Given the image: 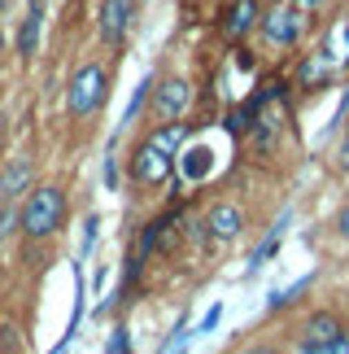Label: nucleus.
<instances>
[{
    "mask_svg": "<svg viewBox=\"0 0 349 354\" xmlns=\"http://www.w3.org/2000/svg\"><path fill=\"white\" fill-rule=\"evenodd\" d=\"M149 88H153V79H144V84L136 88V97H131V105H127V114H123V122H131L140 114V105H144V97H149Z\"/></svg>",
    "mask_w": 349,
    "mask_h": 354,
    "instance_id": "14",
    "label": "nucleus"
},
{
    "mask_svg": "<svg viewBox=\"0 0 349 354\" xmlns=\"http://www.w3.org/2000/svg\"><path fill=\"white\" fill-rule=\"evenodd\" d=\"M105 184L118 188V162H114V158H105Z\"/></svg>",
    "mask_w": 349,
    "mask_h": 354,
    "instance_id": "19",
    "label": "nucleus"
},
{
    "mask_svg": "<svg viewBox=\"0 0 349 354\" xmlns=\"http://www.w3.org/2000/svg\"><path fill=\"white\" fill-rule=\"evenodd\" d=\"M297 5H301V9H315V5H319V0H297Z\"/></svg>",
    "mask_w": 349,
    "mask_h": 354,
    "instance_id": "22",
    "label": "nucleus"
},
{
    "mask_svg": "<svg viewBox=\"0 0 349 354\" xmlns=\"http://www.w3.org/2000/svg\"><path fill=\"white\" fill-rule=\"evenodd\" d=\"M210 158H214V153H210V149H206V145H197V149H188V153L179 158V162H183V175H188V180H197V184H201V180H206V175H210V167H214V162H210Z\"/></svg>",
    "mask_w": 349,
    "mask_h": 354,
    "instance_id": "12",
    "label": "nucleus"
},
{
    "mask_svg": "<svg viewBox=\"0 0 349 354\" xmlns=\"http://www.w3.org/2000/svg\"><path fill=\"white\" fill-rule=\"evenodd\" d=\"M131 13H136V5H131V0H105V5H101V39H105V44L118 48V44L127 39Z\"/></svg>",
    "mask_w": 349,
    "mask_h": 354,
    "instance_id": "4",
    "label": "nucleus"
},
{
    "mask_svg": "<svg viewBox=\"0 0 349 354\" xmlns=\"http://www.w3.org/2000/svg\"><path fill=\"white\" fill-rule=\"evenodd\" d=\"M188 84L183 79H170V84H162V92H157V101H153V110H157V118H179L183 114V105H188Z\"/></svg>",
    "mask_w": 349,
    "mask_h": 354,
    "instance_id": "6",
    "label": "nucleus"
},
{
    "mask_svg": "<svg viewBox=\"0 0 349 354\" xmlns=\"http://www.w3.org/2000/svg\"><path fill=\"white\" fill-rule=\"evenodd\" d=\"M337 158H341V171H349V136H345V145H341V153H337Z\"/></svg>",
    "mask_w": 349,
    "mask_h": 354,
    "instance_id": "20",
    "label": "nucleus"
},
{
    "mask_svg": "<svg viewBox=\"0 0 349 354\" xmlns=\"http://www.w3.org/2000/svg\"><path fill=\"white\" fill-rule=\"evenodd\" d=\"M345 48H349V22H345Z\"/></svg>",
    "mask_w": 349,
    "mask_h": 354,
    "instance_id": "23",
    "label": "nucleus"
},
{
    "mask_svg": "<svg viewBox=\"0 0 349 354\" xmlns=\"http://www.w3.org/2000/svg\"><path fill=\"white\" fill-rule=\"evenodd\" d=\"M123 350H131V337H127V328H114V337H110V354H123Z\"/></svg>",
    "mask_w": 349,
    "mask_h": 354,
    "instance_id": "17",
    "label": "nucleus"
},
{
    "mask_svg": "<svg viewBox=\"0 0 349 354\" xmlns=\"http://www.w3.org/2000/svg\"><path fill=\"white\" fill-rule=\"evenodd\" d=\"M101 105H105V71L101 66H83L70 84V114L88 118V114H97Z\"/></svg>",
    "mask_w": 349,
    "mask_h": 354,
    "instance_id": "2",
    "label": "nucleus"
},
{
    "mask_svg": "<svg viewBox=\"0 0 349 354\" xmlns=\"http://www.w3.org/2000/svg\"><path fill=\"white\" fill-rule=\"evenodd\" d=\"M284 227H288V214H284V219H279V227L271 232V241H262V245H258V254H253V267H262L266 258L275 254V245H279V236H284Z\"/></svg>",
    "mask_w": 349,
    "mask_h": 354,
    "instance_id": "13",
    "label": "nucleus"
},
{
    "mask_svg": "<svg viewBox=\"0 0 349 354\" xmlns=\"http://www.w3.org/2000/svg\"><path fill=\"white\" fill-rule=\"evenodd\" d=\"M61 214H66V197H61V188H35L31 201L22 206V232L31 236V241H44V236L57 232Z\"/></svg>",
    "mask_w": 349,
    "mask_h": 354,
    "instance_id": "1",
    "label": "nucleus"
},
{
    "mask_svg": "<svg viewBox=\"0 0 349 354\" xmlns=\"http://www.w3.org/2000/svg\"><path fill=\"white\" fill-rule=\"evenodd\" d=\"M332 337H341V324H337V315L319 310V315L306 324V342H301V350H306V354H319V346L332 342Z\"/></svg>",
    "mask_w": 349,
    "mask_h": 354,
    "instance_id": "7",
    "label": "nucleus"
},
{
    "mask_svg": "<svg viewBox=\"0 0 349 354\" xmlns=\"http://www.w3.org/2000/svg\"><path fill=\"white\" fill-rule=\"evenodd\" d=\"M170 162H174V153L157 149L153 140H144L136 149V158H131V175H136L140 184H162L166 175H170Z\"/></svg>",
    "mask_w": 349,
    "mask_h": 354,
    "instance_id": "3",
    "label": "nucleus"
},
{
    "mask_svg": "<svg viewBox=\"0 0 349 354\" xmlns=\"http://www.w3.org/2000/svg\"><path fill=\"white\" fill-rule=\"evenodd\" d=\"M301 35V13L297 9H279L266 18V39L271 44H292V39Z\"/></svg>",
    "mask_w": 349,
    "mask_h": 354,
    "instance_id": "5",
    "label": "nucleus"
},
{
    "mask_svg": "<svg viewBox=\"0 0 349 354\" xmlns=\"http://www.w3.org/2000/svg\"><path fill=\"white\" fill-rule=\"evenodd\" d=\"M183 342H188V324H179V328H174V337H170V342H166L162 350H179Z\"/></svg>",
    "mask_w": 349,
    "mask_h": 354,
    "instance_id": "18",
    "label": "nucleus"
},
{
    "mask_svg": "<svg viewBox=\"0 0 349 354\" xmlns=\"http://www.w3.org/2000/svg\"><path fill=\"white\" fill-rule=\"evenodd\" d=\"M223 319V306H210L206 315H201V324H197V333H214V324Z\"/></svg>",
    "mask_w": 349,
    "mask_h": 354,
    "instance_id": "16",
    "label": "nucleus"
},
{
    "mask_svg": "<svg viewBox=\"0 0 349 354\" xmlns=\"http://www.w3.org/2000/svg\"><path fill=\"white\" fill-rule=\"evenodd\" d=\"M253 18H258V0H236V9L227 13V22H223V35L227 39H240L253 26Z\"/></svg>",
    "mask_w": 349,
    "mask_h": 354,
    "instance_id": "10",
    "label": "nucleus"
},
{
    "mask_svg": "<svg viewBox=\"0 0 349 354\" xmlns=\"http://www.w3.org/2000/svg\"><path fill=\"white\" fill-rule=\"evenodd\" d=\"M337 227H341V236H349V206L341 210V223H337Z\"/></svg>",
    "mask_w": 349,
    "mask_h": 354,
    "instance_id": "21",
    "label": "nucleus"
},
{
    "mask_svg": "<svg viewBox=\"0 0 349 354\" xmlns=\"http://www.w3.org/2000/svg\"><path fill=\"white\" fill-rule=\"evenodd\" d=\"M157 236H162V219L144 227V236H140V254H153V250H157Z\"/></svg>",
    "mask_w": 349,
    "mask_h": 354,
    "instance_id": "15",
    "label": "nucleus"
},
{
    "mask_svg": "<svg viewBox=\"0 0 349 354\" xmlns=\"http://www.w3.org/2000/svg\"><path fill=\"white\" fill-rule=\"evenodd\" d=\"M26 180H31V158H13L9 162V171L0 175V201H9V197H18Z\"/></svg>",
    "mask_w": 349,
    "mask_h": 354,
    "instance_id": "9",
    "label": "nucleus"
},
{
    "mask_svg": "<svg viewBox=\"0 0 349 354\" xmlns=\"http://www.w3.org/2000/svg\"><path fill=\"white\" fill-rule=\"evenodd\" d=\"M206 227H210V232L214 236H240V227H245V214H240L236 206H214L210 210V219H206Z\"/></svg>",
    "mask_w": 349,
    "mask_h": 354,
    "instance_id": "8",
    "label": "nucleus"
},
{
    "mask_svg": "<svg viewBox=\"0 0 349 354\" xmlns=\"http://www.w3.org/2000/svg\"><path fill=\"white\" fill-rule=\"evenodd\" d=\"M39 22H44V0H31V9H26V18H22V31H18V53H35Z\"/></svg>",
    "mask_w": 349,
    "mask_h": 354,
    "instance_id": "11",
    "label": "nucleus"
}]
</instances>
